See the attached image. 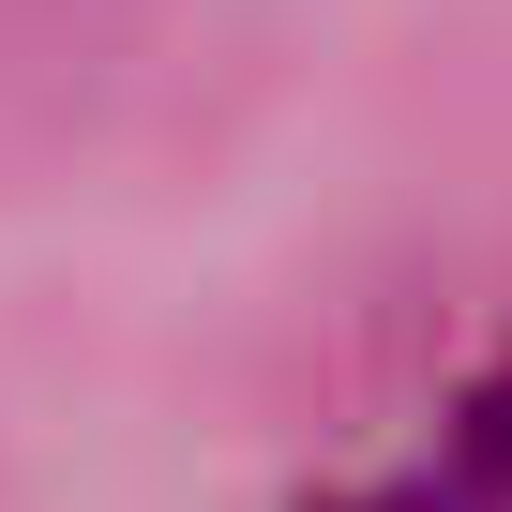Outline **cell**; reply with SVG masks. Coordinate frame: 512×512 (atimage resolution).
Returning a JSON list of instances; mask_svg holds the SVG:
<instances>
[{"label": "cell", "instance_id": "7a4b0ae2", "mask_svg": "<svg viewBox=\"0 0 512 512\" xmlns=\"http://www.w3.org/2000/svg\"><path fill=\"white\" fill-rule=\"evenodd\" d=\"M317 512H422V482H392V497H317Z\"/></svg>", "mask_w": 512, "mask_h": 512}, {"label": "cell", "instance_id": "6da1fadb", "mask_svg": "<svg viewBox=\"0 0 512 512\" xmlns=\"http://www.w3.org/2000/svg\"><path fill=\"white\" fill-rule=\"evenodd\" d=\"M422 512H512V377H482V392L452 407V452H437Z\"/></svg>", "mask_w": 512, "mask_h": 512}]
</instances>
